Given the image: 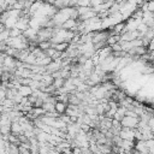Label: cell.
<instances>
[{
  "instance_id": "obj_1",
  "label": "cell",
  "mask_w": 154,
  "mask_h": 154,
  "mask_svg": "<svg viewBox=\"0 0 154 154\" xmlns=\"http://www.w3.org/2000/svg\"><path fill=\"white\" fill-rule=\"evenodd\" d=\"M119 123H120L122 128L136 130L137 129V124H138V118H130V117H125L124 116Z\"/></svg>"
},
{
  "instance_id": "obj_2",
  "label": "cell",
  "mask_w": 154,
  "mask_h": 154,
  "mask_svg": "<svg viewBox=\"0 0 154 154\" xmlns=\"http://www.w3.org/2000/svg\"><path fill=\"white\" fill-rule=\"evenodd\" d=\"M118 136L122 138V140H126V141H135V130H131V129H125V128H122Z\"/></svg>"
},
{
  "instance_id": "obj_3",
  "label": "cell",
  "mask_w": 154,
  "mask_h": 154,
  "mask_svg": "<svg viewBox=\"0 0 154 154\" xmlns=\"http://www.w3.org/2000/svg\"><path fill=\"white\" fill-rule=\"evenodd\" d=\"M28 18H29L28 16H24V17L18 18V20H17L14 28H17L18 30H20V31L23 32V31H24L25 29H28V26H29V19H28Z\"/></svg>"
},
{
  "instance_id": "obj_4",
  "label": "cell",
  "mask_w": 154,
  "mask_h": 154,
  "mask_svg": "<svg viewBox=\"0 0 154 154\" xmlns=\"http://www.w3.org/2000/svg\"><path fill=\"white\" fill-rule=\"evenodd\" d=\"M60 61H61V60H58V61H51V63L46 66V73L51 75V73H53V72L59 71V70L61 69V66H60Z\"/></svg>"
},
{
  "instance_id": "obj_5",
  "label": "cell",
  "mask_w": 154,
  "mask_h": 154,
  "mask_svg": "<svg viewBox=\"0 0 154 154\" xmlns=\"http://www.w3.org/2000/svg\"><path fill=\"white\" fill-rule=\"evenodd\" d=\"M75 26H77V20H75V19H67V20L64 22L59 28L63 29V30H71V29L75 28Z\"/></svg>"
},
{
  "instance_id": "obj_6",
  "label": "cell",
  "mask_w": 154,
  "mask_h": 154,
  "mask_svg": "<svg viewBox=\"0 0 154 154\" xmlns=\"http://www.w3.org/2000/svg\"><path fill=\"white\" fill-rule=\"evenodd\" d=\"M17 91H18V94L22 95L23 97H28V96H30L31 93H32V90H31L29 87H26V85H20Z\"/></svg>"
},
{
  "instance_id": "obj_7",
  "label": "cell",
  "mask_w": 154,
  "mask_h": 154,
  "mask_svg": "<svg viewBox=\"0 0 154 154\" xmlns=\"http://www.w3.org/2000/svg\"><path fill=\"white\" fill-rule=\"evenodd\" d=\"M67 105L64 103V102H60V101H57L55 105H54V108H55V112L60 116V114H64L65 113V109H66Z\"/></svg>"
},
{
  "instance_id": "obj_8",
  "label": "cell",
  "mask_w": 154,
  "mask_h": 154,
  "mask_svg": "<svg viewBox=\"0 0 154 154\" xmlns=\"http://www.w3.org/2000/svg\"><path fill=\"white\" fill-rule=\"evenodd\" d=\"M45 113H52V112H55V108H54V103H51V102H43L42 107H41Z\"/></svg>"
},
{
  "instance_id": "obj_9",
  "label": "cell",
  "mask_w": 154,
  "mask_h": 154,
  "mask_svg": "<svg viewBox=\"0 0 154 154\" xmlns=\"http://www.w3.org/2000/svg\"><path fill=\"white\" fill-rule=\"evenodd\" d=\"M8 35H10V37H11V38H16V37H18L19 35H22V31H20V30H18L17 28H13V29L8 30Z\"/></svg>"
},
{
  "instance_id": "obj_10",
  "label": "cell",
  "mask_w": 154,
  "mask_h": 154,
  "mask_svg": "<svg viewBox=\"0 0 154 154\" xmlns=\"http://www.w3.org/2000/svg\"><path fill=\"white\" fill-rule=\"evenodd\" d=\"M64 82H65V79H63V78L54 79V81H53V87H54L55 89H60V88L64 85Z\"/></svg>"
},
{
  "instance_id": "obj_11",
  "label": "cell",
  "mask_w": 154,
  "mask_h": 154,
  "mask_svg": "<svg viewBox=\"0 0 154 154\" xmlns=\"http://www.w3.org/2000/svg\"><path fill=\"white\" fill-rule=\"evenodd\" d=\"M37 47L41 49V51H46L48 48H51V42L49 41H45V42H40L37 45Z\"/></svg>"
},
{
  "instance_id": "obj_12",
  "label": "cell",
  "mask_w": 154,
  "mask_h": 154,
  "mask_svg": "<svg viewBox=\"0 0 154 154\" xmlns=\"http://www.w3.org/2000/svg\"><path fill=\"white\" fill-rule=\"evenodd\" d=\"M30 82H31L30 78H18V79H17V83H18L19 85H26V87H29Z\"/></svg>"
},
{
  "instance_id": "obj_13",
  "label": "cell",
  "mask_w": 154,
  "mask_h": 154,
  "mask_svg": "<svg viewBox=\"0 0 154 154\" xmlns=\"http://www.w3.org/2000/svg\"><path fill=\"white\" fill-rule=\"evenodd\" d=\"M89 10H90V7H76V11H77L78 16H82V14L87 13Z\"/></svg>"
},
{
  "instance_id": "obj_14",
  "label": "cell",
  "mask_w": 154,
  "mask_h": 154,
  "mask_svg": "<svg viewBox=\"0 0 154 154\" xmlns=\"http://www.w3.org/2000/svg\"><path fill=\"white\" fill-rule=\"evenodd\" d=\"M77 7H90V1H88V0L77 1Z\"/></svg>"
},
{
  "instance_id": "obj_15",
  "label": "cell",
  "mask_w": 154,
  "mask_h": 154,
  "mask_svg": "<svg viewBox=\"0 0 154 154\" xmlns=\"http://www.w3.org/2000/svg\"><path fill=\"white\" fill-rule=\"evenodd\" d=\"M147 12L154 13V1H147Z\"/></svg>"
},
{
  "instance_id": "obj_16",
  "label": "cell",
  "mask_w": 154,
  "mask_h": 154,
  "mask_svg": "<svg viewBox=\"0 0 154 154\" xmlns=\"http://www.w3.org/2000/svg\"><path fill=\"white\" fill-rule=\"evenodd\" d=\"M103 4V0H95V1H90V7L94 8V7H97L100 5Z\"/></svg>"
},
{
  "instance_id": "obj_17",
  "label": "cell",
  "mask_w": 154,
  "mask_h": 154,
  "mask_svg": "<svg viewBox=\"0 0 154 154\" xmlns=\"http://www.w3.org/2000/svg\"><path fill=\"white\" fill-rule=\"evenodd\" d=\"M124 116H125V117H130V118H138V117L135 114V112H134V111H131V109H126Z\"/></svg>"
},
{
  "instance_id": "obj_18",
  "label": "cell",
  "mask_w": 154,
  "mask_h": 154,
  "mask_svg": "<svg viewBox=\"0 0 154 154\" xmlns=\"http://www.w3.org/2000/svg\"><path fill=\"white\" fill-rule=\"evenodd\" d=\"M111 51H112V52H122L120 45H119V43H114L113 46H111Z\"/></svg>"
},
{
  "instance_id": "obj_19",
  "label": "cell",
  "mask_w": 154,
  "mask_h": 154,
  "mask_svg": "<svg viewBox=\"0 0 154 154\" xmlns=\"http://www.w3.org/2000/svg\"><path fill=\"white\" fill-rule=\"evenodd\" d=\"M18 154H30V150L29 149H25L20 146H18Z\"/></svg>"
},
{
  "instance_id": "obj_20",
  "label": "cell",
  "mask_w": 154,
  "mask_h": 154,
  "mask_svg": "<svg viewBox=\"0 0 154 154\" xmlns=\"http://www.w3.org/2000/svg\"><path fill=\"white\" fill-rule=\"evenodd\" d=\"M6 29H5V26H4V24H0V34L2 32V31H5Z\"/></svg>"
},
{
  "instance_id": "obj_21",
  "label": "cell",
  "mask_w": 154,
  "mask_h": 154,
  "mask_svg": "<svg viewBox=\"0 0 154 154\" xmlns=\"http://www.w3.org/2000/svg\"><path fill=\"white\" fill-rule=\"evenodd\" d=\"M1 13H2V10H1V8H0V16H1Z\"/></svg>"
},
{
  "instance_id": "obj_22",
  "label": "cell",
  "mask_w": 154,
  "mask_h": 154,
  "mask_svg": "<svg viewBox=\"0 0 154 154\" xmlns=\"http://www.w3.org/2000/svg\"><path fill=\"white\" fill-rule=\"evenodd\" d=\"M1 136H2V135H1V132H0V140H1Z\"/></svg>"
}]
</instances>
